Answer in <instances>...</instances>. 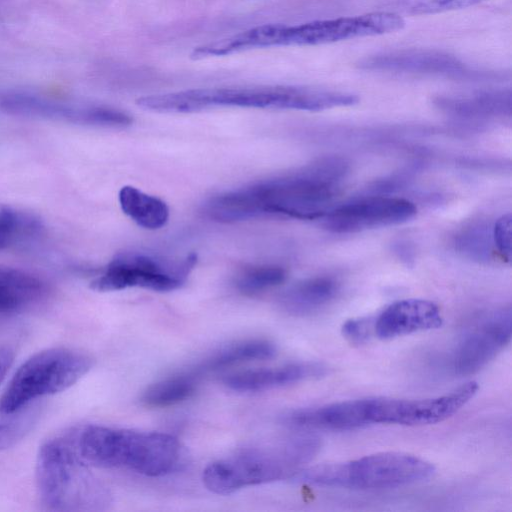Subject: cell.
<instances>
[{"instance_id": "cell-24", "label": "cell", "mask_w": 512, "mask_h": 512, "mask_svg": "<svg viewBox=\"0 0 512 512\" xmlns=\"http://www.w3.org/2000/svg\"><path fill=\"white\" fill-rule=\"evenodd\" d=\"M39 229V221L30 214L0 206V250L30 238Z\"/></svg>"}, {"instance_id": "cell-21", "label": "cell", "mask_w": 512, "mask_h": 512, "mask_svg": "<svg viewBox=\"0 0 512 512\" xmlns=\"http://www.w3.org/2000/svg\"><path fill=\"white\" fill-rule=\"evenodd\" d=\"M197 378L191 371L170 376L149 386L141 401L149 407H167L188 399L196 390Z\"/></svg>"}, {"instance_id": "cell-20", "label": "cell", "mask_w": 512, "mask_h": 512, "mask_svg": "<svg viewBox=\"0 0 512 512\" xmlns=\"http://www.w3.org/2000/svg\"><path fill=\"white\" fill-rule=\"evenodd\" d=\"M118 199L122 211L145 229H160L169 219V208L163 200L133 186L122 187Z\"/></svg>"}, {"instance_id": "cell-11", "label": "cell", "mask_w": 512, "mask_h": 512, "mask_svg": "<svg viewBox=\"0 0 512 512\" xmlns=\"http://www.w3.org/2000/svg\"><path fill=\"white\" fill-rule=\"evenodd\" d=\"M404 19L390 11L314 20L287 25L286 46L330 44L355 38L377 36L401 30Z\"/></svg>"}, {"instance_id": "cell-6", "label": "cell", "mask_w": 512, "mask_h": 512, "mask_svg": "<svg viewBox=\"0 0 512 512\" xmlns=\"http://www.w3.org/2000/svg\"><path fill=\"white\" fill-rule=\"evenodd\" d=\"M434 466L404 452H381L358 459L306 467L291 479L321 487L346 489H390L429 479Z\"/></svg>"}, {"instance_id": "cell-5", "label": "cell", "mask_w": 512, "mask_h": 512, "mask_svg": "<svg viewBox=\"0 0 512 512\" xmlns=\"http://www.w3.org/2000/svg\"><path fill=\"white\" fill-rule=\"evenodd\" d=\"M36 484L45 510H97L106 492L77 453L71 432L46 441L36 461Z\"/></svg>"}, {"instance_id": "cell-12", "label": "cell", "mask_w": 512, "mask_h": 512, "mask_svg": "<svg viewBox=\"0 0 512 512\" xmlns=\"http://www.w3.org/2000/svg\"><path fill=\"white\" fill-rule=\"evenodd\" d=\"M416 213V206L407 199L376 196L331 208L322 219L324 227L330 231L352 233L401 224Z\"/></svg>"}, {"instance_id": "cell-27", "label": "cell", "mask_w": 512, "mask_h": 512, "mask_svg": "<svg viewBox=\"0 0 512 512\" xmlns=\"http://www.w3.org/2000/svg\"><path fill=\"white\" fill-rule=\"evenodd\" d=\"M511 215H503L499 218L493 228V241L497 252L505 260L511 258Z\"/></svg>"}, {"instance_id": "cell-23", "label": "cell", "mask_w": 512, "mask_h": 512, "mask_svg": "<svg viewBox=\"0 0 512 512\" xmlns=\"http://www.w3.org/2000/svg\"><path fill=\"white\" fill-rule=\"evenodd\" d=\"M286 279V271L276 265H252L240 270L234 285L246 295L260 293L280 285Z\"/></svg>"}, {"instance_id": "cell-9", "label": "cell", "mask_w": 512, "mask_h": 512, "mask_svg": "<svg viewBox=\"0 0 512 512\" xmlns=\"http://www.w3.org/2000/svg\"><path fill=\"white\" fill-rule=\"evenodd\" d=\"M478 384L469 381L453 391L431 398L396 399L374 397L367 400V420L371 424L423 426L442 422L465 406L477 393Z\"/></svg>"}, {"instance_id": "cell-4", "label": "cell", "mask_w": 512, "mask_h": 512, "mask_svg": "<svg viewBox=\"0 0 512 512\" xmlns=\"http://www.w3.org/2000/svg\"><path fill=\"white\" fill-rule=\"evenodd\" d=\"M319 450V439L312 436L246 448L209 464L202 480L215 494H231L245 487L292 478Z\"/></svg>"}, {"instance_id": "cell-8", "label": "cell", "mask_w": 512, "mask_h": 512, "mask_svg": "<svg viewBox=\"0 0 512 512\" xmlns=\"http://www.w3.org/2000/svg\"><path fill=\"white\" fill-rule=\"evenodd\" d=\"M197 262L195 254L167 258L144 252L116 255L104 272L94 279L91 288L100 292L139 287L167 292L180 288Z\"/></svg>"}, {"instance_id": "cell-1", "label": "cell", "mask_w": 512, "mask_h": 512, "mask_svg": "<svg viewBox=\"0 0 512 512\" xmlns=\"http://www.w3.org/2000/svg\"><path fill=\"white\" fill-rule=\"evenodd\" d=\"M345 171V164L339 159H322L293 174L213 195L202 210L208 218L224 223L266 215L322 219L331 209Z\"/></svg>"}, {"instance_id": "cell-19", "label": "cell", "mask_w": 512, "mask_h": 512, "mask_svg": "<svg viewBox=\"0 0 512 512\" xmlns=\"http://www.w3.org/2000/svg\"><path fill=\"white\" fill-rule=\"evenodd\" d=\"M275 353V346L267 340H245L220 348L198 363L191 372L199 376L244 362L269 359Z\"/></svg>"}, {"instance_id": "cell-14", "label": "cell", "mask_w": 512, "mask_h": 512, "mask_svg": "<svg viewBox=\"0 0 512 512\" xmlns=\"http://www.w3.org/2000/svg\"><path fill=\"white\" fill-rule=\"evenodd\" d=\"M443 318L439 307L424 299H403L387 306L372 318L373 336L394 339L416 332L437 329Z\"/></svg>"}, {"instance_id": "cell-7", "label": "cell", "mask_w": 512, "mask_h": 512, "mask_svg": "<svg viewBox=\"0 0 512 512\" xmlns=\"http://www.w3.org/2000/svg\"><path fill=\"white\" fill-rule=\"evenodd\" d=\"M92 365L90 356L71 348L38 352L15 372L0 397V410L12 412L43 396L62 392L83 377Z\"/></svg>"}, {"instance_id": "cell-25", "label": "cell", "mask_w": 512, "mask_h": 512, "mask_svg": "<svg viewBox=\"0 0 512 512\" xmlns=\"http://www.w3.org/2000/svg\"><path fill=\"white\" fill-rule=\"evenodd\" d=\"M486 0H410L404 7L414 14H428L459 10Z\"/></svg>"}, {"instance_id": "cell-2", "label": "cell", "mask_w": 512, "mask_h": 512, "mask_svg": "<svg viewBox=\"0 0 512 512\" xmlns=\"http://www.w3.org/2000/svg\"><path fill=\"white\" fill-rule=\"evenodd\" d=\"M356 96L340 91L298 86L199 88L146 95L136 104L159 113H193L215 107L321 111L351 106Z\"/></svg>"}, {"instance_id": "cell-15", "label": "cell", "mask_w": 512, "mask_h": 512, "mask_svg": "<svg viewBox=\"0 0 512 512\" xmlns=\"http://www.w3.org/2000/svg\"><path fill=\"white\" fill-rule=\"evenodd\" d=\"M365 70L413 74L459 75L466 66L453 55L427 49H405L383 52L362 59Z\"/></svg>"}, {"instance_id": "cell-10", "label": "cell", "mask_w": 512, "mask_h": 512, "mask_svg": "<svg viewBox=\"0 0 512 512\" xmlns=\"http://www.w3.org/2000/svg\"><path fill=\"white\" fill-rule=\"evenodd\" d=\"M0 111L79 125L124 128L133 118L123 110L95 104L60 102L28 92H0Z\"/></svg>"}, {"instance_id": "cell-13", "label": "cell", "mask_w": 512, "mask_h": 512, "mask_svg": "<svg viewBox=\"0 0 512 512\" xmlns=\"http://www.w3.org/2000/svg\"><path fill=\"white\" fill-rule=\"evenodd\" d=\"M510 308L494 312L466 334L455 347L451 368L460 376L471 375L488 364L511 340Z\"/></svg>"}, {"instance_id": "cell-28", "label": "cell", "mask_w": 512, "mask_h": 512, "mask_svg": "<svg viewBox=\"0 0 512 512\" xmlns=\"http://www.w3.org/2000/svg\"><path fill=\"white\" fill-rule=\"evenodd\" d=\"M13 359L14 352L10 347L4 346L0 348V383L12 365Z\"/></svg>"}, {"instance_id": "cell-17", "label": "cell", "mask_w": 512, "mask_h": 512, "mask_svg": "<svg viewBox=\"0 0 512 512\" xmlns=\"http://www.w3.org/2000/svg\"><path fill=\"white\" fill-rule=\"evenodd\" d=\"M338 289V283L333 278H308L285 290L279 298V305L292 315L311 314L329 304L335 298Z\"/></svg>"}, {"instance_id": "cell-26", "label": "cell", "mask_w": 512, "mask_h": 512, "mask_svg": "<svg viewBox=\"0 0 512 512\" xmlns=\"http://www.w3.org/2000/svg\"><path fill=\"white\" fill-rule=\"evenodd\" d=\"M343 336L352 344H363L373 337L372 318L347 320L342 326Z\"/></svg>"}, {"instance_id": "cell-16", "label": "cell", "mask_w": 512, "mask_h": 512, "mask_svg": "<svg viewBox=\"0 0 512 512\" xmlns=\"http://www.w3.org/2000/svg\"><path fill=\"white\" fill-rule=\"evenodd\" d=\"M324 372L325 368L317 363H295L233 373L224 377L223 383L232 391L252 393L292 385L319 377Z\"/></svg>"}, {"instance_id": "cell-22", "label": "cell", "mask_w": 512, "mask_h": 512, "mask_svg": "<svg viewBox=\"0 0 512 512\" xmlns=\"http://www.w3.org/2000/svg\"><path fill=\"white\" fill-rule=\"evenodd\" d=\"M41 407L40 401L35 400L12 412L0 410V450L14 446L29 433L39 418Z\"/></svg>"}, {"instance_id": "cell-3", "label": "cell", "mask_w": 512, "mask_h": 512, "mask_svg": "<svg viewBox=\"0 0 512 512\" xmlns=\"http://www.w3.org/2000/svg\"><path fill=\"white\" fill-rule=\"evenodd\" d=\"M80 458L99 468H124L149 477L176 471L183 451L168 433L87 425L71 431Z\"/></svg>"}, {"instance_id": "cell-18", "label": "cell", "mask_w": 512, "mask_h": 512, "mask_svg": "<svg viewBox=\"0 0 512 512\" xmlns=\"http://www.w3.org/2000/svg\"><path fill=\"white\" fill-rule=\"evenodd\" d=\"M46 292L37 277L14 268L0 266V315L15 313L41 299Z\"/></svg>"}]
</instances>
